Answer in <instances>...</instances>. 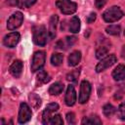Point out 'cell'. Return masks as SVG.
Returning <instances> with one entry per match:
<instances>
[{
    "mask_svg": "<svg viewBox=\"0 0 125 125\" xmlns=\"http://www.w3.org/2000/svg\"><path fill=\"white\" fill-rule=\"evenodd\" d=\"M47 37H48V33L45 26L39 25L33 28V41L36 45L45 46L47 43Z\"/></svg>",
    "mask_w": 125,
    "mask_h": 125,
    "instance_id": "7a4b0ae2",
    "label": "cell"
},
{
    "mask_svg": "<svg viewBox=\"0 0 125 125\" xmlns=\"http://www.w3.org/2000/svg\"><path fill=\"white\" fill-rule=\"evenodd\" d=\"M63 61V56L60 53H56V54H53L52 57H51V62L53 65L55 66H58L60 65Z\"/></svg>",
    "mask_w": 125,
    "mask_h": 125,
    "instance_id": "ac0fdd59",
    "label": "cell"
},
{
    "mask_svg": "<svg viewBox=\"0 0 125 125\" xmlns=\"http://www.w3.org/2000/svg\"><path fill=\"white\" fill-rule=\"evenodd\" d=\"M82 124H102V121L97 116H91V117L83 118Z\"/></svg>",
    "mask_w": 125,
    "mask_h": 125,
    "instance_id": "44dd1931",
    "label": "cell"
},
{
    "mask_svg": "<svg viewBox=\"0 0 125 125\" xmlns=\"http://www.w3.org/2000/svg\"><path fill=\"white\" fill-rule=\"evenodd\" d=\"M59 109V104H56V103H52V104H49L45 110L43 111V114H42V122L43 124H49V121L52 117V113H54L55 111H57Z\"/></svg>",
    "mask_w": 125,
    "mask_h": 125,
    "instance_id": "9c48e42d",
    "label": "cell"
},
{
    "mask_svg": "<svg viewBox=\"0 0 125 125\" xmlns=\"http://www.w3.org/2000/svg\"><path fill=\"white\" fill-rule=\"evenodd\" d=\"M49 80L50 76L47 74V72L44 70H39V73L37 74V82H39V84H43L48 82Z\"/></svg>",
    "mask_w": 125,
    "mask_h": 125,
    "instance_id": "ffe728a7",
    "label": "cell"
},
{
    "mask_svg": "<svg viewBox=\"0 0 125 125\" xmlns=\"http://www.w3.org/2000/svg\"><path fill=\"white\" fill-rule=\"evenodd\" d=\"M124 35H125V30H124Z\"/></svg>",
    "mask_w": 125,
    "mask_h": 125,
    "instance_id": "e575fe53",
    "label": "cell"
},
{
    "mask_svg": "<svg viewBox=\"0 0 125 125\" xmlns=\"http://www.w3.org/2000/svg\"><path fill=\"white\" fill-rule=\"evenodd\" d=\"M23 21V15L21 12L14 13L7 21V27L9 30H14L21 26V22Z\"/></svg>",
    "mask_w": 125,
    "mask_h": 125,
    "instance_id": "5b68a950",
    "label": "cell"
},
{
    "mask_svg": "<svg viewBox=\"0 0 125 125\" xmlns=\"http://www.w3.org/2000/svg\"><path fill=\"white\" fill-rule=\"evenodd\" d=\"M103 112H104V114L106 117H110V116H112V115L114 114V112H115V107H114L112 104H104V107H103Z\"/></svg>",
    "mask_w": 125,
    "mask_h": 125,
    "instance_id": "d6986e66",
    "label": "cell"
},
{
    "mask_svg": "<svg viewBox=\"0 0 125 125\" xmlns=\"http://www.w3.org/2000/svg\"><path fill=\"white\" fill-rule=\"evenodd\" d=\"M69 31L72 33H77L80 30V20L78 17H72V19L69 21Z\"/></svg>",
    "mask_w": 125,
    "mask_h": 125,
    "instance_id": "5bb4252c",
    "label": "cell"
},
{
    "mask_svg": "<svg viewBox=\"0 0 125 125\" xmlns=\"http://www.w3.org/2000/svg\"><path fill=\"white\" fill-rule=\"evenodd\" d=\"M107 52H108V48L105 47V46H102V47H100V48L97 49V51H96V57L98 59H102L103 57H104L107 54Z\"/></svg>",
    "mask_w": 125,
    "mask_h": 125,
    "instance_id": "cb8c5ba5",
    "label": "cell"
},
{
    "mask_svg": "<svg viewBox=\"0 0 125 125\" xmlns=\"http://www.w3.org/2000/svg\"><path fill=\"white\" fill-rule=\"evenodd\" d=\"M91 94V85L88 81L83 80L80 85V92H79V103L85 104L90 97Z\"/></svg>",
    "mask_w": 125,
    "mask_h": 125,
    "instance_id": "52a82bcc",
    "label": "cell"
},
{
    "mask_svg": "<svg viewBox=\"0 0 125 125\" xmlns=\"http://www.w3.org/2000/svg\"><path fill=\"white\" fill-rule=\"evenodd\" d=\"M75 41H76V37H74V36H71V37L67 36L65 38V43H66V46H68V47L72 46L75 43Z\"/></svg>",
    "mask_w": 125,
    "mask_h": 125,
    "instance_id": "f1b7e54d",
    "label": "cell"
},
{
    "mask_svg": "<svg viewBox=\"0 0 125 125\" xmlns=\"http://www.w3.org/2000/svg\"><path fill=\"white\" fill-rule=\"evenodd\" d=\"M116 62V57L114 55H109L105 58H104L96 66V71L97 72H102L105 70L106 68L110 67L112 64Z\"/></svg>",
    "mask_w": 125,
    "mask_h": 125,
    "instance_id": "ba28073f",
    "label": "cell"
},
{
    "mask_svg": "<svg viewBox=\"0 0 125 125\" xmlns=\"http://www.w3.org/2000/svg\"><path fill=\"white\" fill-rule=\"evenodd\" d=\"M112 77L117 81L124 80L125 79V65L124 64L117 65L112 71Z\"/></svg>",
    "mask_w": 125,
    "mask_h": 125,
    "instance_id": "4fadbf2b",
    "label": "cell"
},
{
    "mask_svg": "<svg viewBox=\"0 0 125 125\" xmlns=\"http://www.w3.org/2000/svg\"><path fill=\"white\" fill-rule=\"evenodd\" d=\"M95 20H96V14H95V13H91V14L88 16V18H87V21H88L89 23L93 22Z\"/></svg>",
    "mask_w": 125,
    "mask_h": 125,
    "instance_id": "4dcf8cb0",
    "label": "cell"
},
{
    "mask_svg": "<svg viewBox=\"0 0 125 125\" xmlns=\"http://www.w3.org/2000/svg\"><path fill=\"white\" fill-rule=\"evenodd\" d=\"M22 1H23V5L25 7H30L36 2V0H22Z\"/></svg>",
    "mask_w": 125,
    "mask_h": 125,
    "instance_id": "1f68e13d",
    "label": "cell"
},
{
    "mask_svg": "<svg viewBox=\"0 0 125 125\" xmlns=\"http://www.w3.org/2000/svg\"><path fill=\"white\" fill-rule=\"evenodd\" d=\"M20 33L18 32H11L7 34L3 39V44L8 48H14L20 41Z\"/></svg>",
    "mask_w": 125,
    "mask_h": 125,
    "instance_id": "30bf717a",
    "label": "cell"
},
{
    "mask_svg": "<svg viewBox=\"0 0 125 125\" xmlns=\"http://www.w3.org/2000/svg\"><path fill=\"white\" fill-rule=\"evenodd\" d=\"M29 101L33 107H38L41 104V100L36 94H30L29 95Z\"/></svg>",
    "mask_w": 125,
    "mask_h": 125,
    "instance_id": "603a6c76",
    "label": "cell"
},
{
    "mask_svg": "<svg viewBox=\"0 0 125 125\" xmlns=\"http://www.w3.org/2000/svg\"><path fill=\"white\" fill-rule=\"evenodd\" d=\"M22 67H23L22 62L18 60V61H15V62L11 64L9 70H10V73H11L14 77L19 78V77L21 76V72H22Z\"/></svg>",
    "mask_w": 125,
    "mask_h": 125,
    "instance_id": "7c38bea8",
    "label": "cell"
},
{
    "mask_svg": "<svg viewBox=\"0 0 125 125\" xmlns=\"http://www.w3.org/2000/svg\"><path fill=\"white\" fill-rule=\"evenodd\" d=\"M63 90V84L61 82H56L54 84H52L49 88V94L55 96V95H59L62 92Z\"/></svg>",
    "mask_w": 125,
    "mask_h": 125,
    "instance_id": "2e32d148",
    "label": "cell"
},
{
    "mask_svg": "<svg viewBox=\"0 0 125 125\" xmlns=\"http://www.w3.org/2000/svg\"><path fill=\"white\" fill-rule=\"evenodd\" d=\"M63 121H62V118L61 117V115L59 114H56V115H53L49 121V124H52V125H62Z\"/></svg>",
    "mask_w": 125,
    "mask_h": 125,
    "instance_id": "d4e9b609",
    "label": "cell"
},
{
    "mask_svg": "<svg viewBox=\"0 0 125 125\" xmlns=\"http://www.w3.org/2000/svg\"><path fill=\"white\" fill-rule=\"evenodd\" d=\"M66 120L69 124H74L75 123V115L73 112H68L66 114Z\"/></svg>",
    "mask_w": 125,
    "mask_h": 125,
    "instance_id": "83f0119b",
    "label": "cell"
},
{
    "mask_svg": "<svg viewBox=\"0 0 125 125\" xmlns=\"http://www.w3.org/2000/svg\"><path fill=\"white\" fill-rule=\"evenodd\" d=\"M105 3H106V0H96V7L98 9H101L104 6Z\"/></svg>",
    "mask_w": 125,
    "mask_h": 125,
    "instance_id": "f546056e",
    "label": "cell"
},
{
    "mask_svg": "<svg viewBox=\"0 0 125 125\" xmlns=\"http://www.w3.org/2000/svg\"><path fill=\"white\" fill-rule=\"evenodd\" d=\"M56 5L60 9V11L64 15L73 14L77 9L76 3L72 2L71 0H58L56 2Z\"/></svg>",
    "mask_w": 125,
    "mask_h": 125,
    "instance_id": "3957f363",
    "label": "cell"
},
{
    "mask_svg": "<svg viewBox=\"0 0 125 125\" xmlns=\"http://www.w3.org/2000/svg\"><path fill=\"white\" fill-rule=\"evenodd\" d=\"M7 4L12 6H20V0H7Z\"/></svg>",
    "mask_w": 125,
    "mask_h": 125,
    "instance_id": "d6a6232c",
    "label": "cell"
},
{
    "mask_svg": "<svg viewBox=\"0 0 125 125\" xmlns=\"http://www.w3.org/2000/svg\"><path fill=\"white\" fill-rule=\"evenodd\" d=\"M64 102H65V104L68 105V106L73 105L75 104V102H76V93H75L74 87L72 85H68L67 86L65 97H64Z\"/></svg>",
    "mask_w": 125,
    "mask_h": 125,
    "instance_id": "8fae6325",
    "label": "cell"
},
{
    "mask_svg": "<svg viewBox=\"0 0 125 125\" xmlns=\"http://www.w3.org/2000/svg\"><path fill=\"white\" fill-rule=\"evenodd\" d=\"M105 31L110 34V35H118L120 33V26L117 24H113V25H109L106 27Z\"/></svg>",
    "mask_w": 125,
    "mask_h": 125,
    "instance_id": "7402d4cb",
    "label": "cell"
},
{
    "mask_svg": "<svg viewBox=\"0 0 125 125\" xmlns=\"http://www.w3.org/2000/svg\"><path fill=\"white\" fill-rule=\"evenodd\" d=\"M31 115H32V112H31L30 107L27 105V104H25V103L21 104L20 111H19V117H18L19 123H21V124L26 123L31 118Z\"/></svg>",
    "mask_w": 125,
    "mask_h": 125,
    "instance_id": "8992f818",
    "label": "cell"
},
{
    "mask_svg": "<svg viewBox=\"0 0 125 125\" xmlns=\"http://www.w3.org/2000/svg\"><path fill=\"white\" fill-rule=\"evenodd\" d=\"M121 57L125 60V45L123 46V48H122V50H121Z\"/></svg>",
    "mask_w": 125,
    "mask_h": 125,
    "instance_id": "836d02e7",
    "label": "cell"
},
{
    "mask_svg": "<svg viewBox=\"0 0 125 125\" xmlns=\"http://www.w3.org/2000/svg\"><path fill=\"white\" fill-rule=\"evenodd\" d=\"M78 76H79V70L78 69H74V70H72L70 73H68L66 75V79L68 81H71V82H76Z\"/></svg>",
    "mask_w": 125,
    "mask_h": 125,
    "instance_id": "484cf974",
    "label": "cell"
},
{
    "mask_svg": "<svg viewBox=\"0 0 125 125\" xmlns=\"http://www.w3.org/2000/svg\"><path fill=\"white\" fill-rule=\"evenodd\" d=\"M58 22V16H52L50 20V28H49V36L50 38H54L56 35V27Z\"/></svg>",
    "mask_w": 125,
    "mask_h": 125,
    "instance_id": "e0dca14e",
    "label": "cell"
},
{
    "mask_svg": "<svg viewBox=\"0 0 125 125\" xmlns=\"http://www.w3.org/2000/svg\"><path fill=\"white\" fill-rule=\"evenodd\" d=\"M80 60H81V53L79 51H74L68 57V65L75 66L76 64H78Z\"/></svg>",
    "mask_w": 125,
    "mask_h": 125,
    "instance_id": "9a60e30c",
    "label": "cell"
},
{
    "mask_svg": "<svg viewBox=\"0 0 125 125\" xmlns=\"http://www.w3.org/2000/svg\"><path fill=\"white\" fill-rule=\"evenodd\" d=\"M123 17V12L117 6H113L107 10H105L103 14V19L106 22H114L120 20Z\"/></svg>",
    "mask_w": 125,
    "mask_h": 125,
    "instance_id": "6da1fadb",
    "label": "cell"
},
{
    "mask_svg": "<svg viewBox=\"0 0 125 125\" xmlns=\"http://www.w3.org/2000/svg\"><path fill=\"white\" fill-rule=\"evenodd\" d=\"M45 59H46V55L44 51L36 52L33 55V59L31 62V71L35 72L37 70H40L45 63Z\"/></svg>",
    "mask_w": 125,
    "mask_h": 125,
    "instance_id": "277c9868",
    "label": "cell"
},
{
    "mask_svg": "<svg viewBox=\"0 0 125 125\" xmlns=\"http://www.w3.org/2000/svg\"><path fill=\"white\" fill-rule=\"evenodd\" d=\"M117 115H118V118L121 119V120H125V102L122 103L119 107H118V110H117Z\"/></svg>",
    "mask_w": 125,
    "mask_h": 125,
    "instance_id": "4316f807",
    "label": "cell"
}]
</instances>
